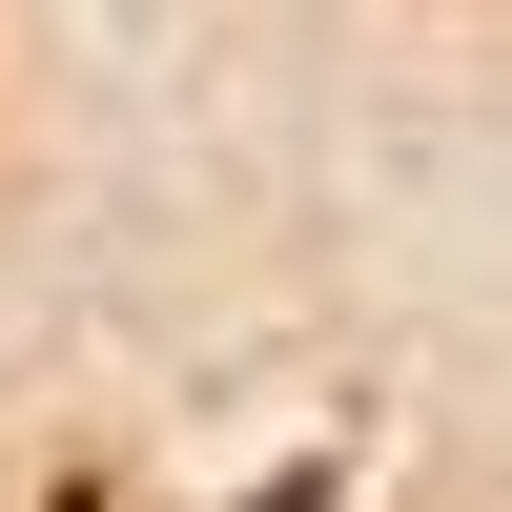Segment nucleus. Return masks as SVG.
<instances>
[{"mask_svg":"<svg viewBox=\"0 0 512 512\" xmlns=\"http://www.w3.org/2000/svg\"><path fill=\"white\" fill-rule=\"evenodd\" d=\"M267 512H328V472H308V492H267Z\"/></svg>","mask_w":512,"mask_h":512,"instance_id":"obj_1","label":"nucleus"}]
</instances>
